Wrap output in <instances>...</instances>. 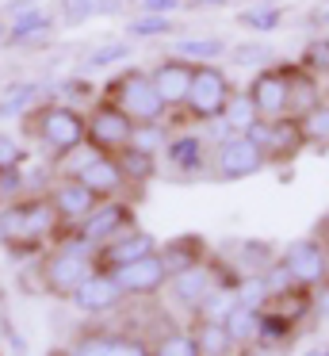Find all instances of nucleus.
<instances>
[{
    "instance_id": "obj_1",
    "label": "nucleus",
    "mask_w": 329,
    "mask_h": 356,
    "mask_svg": "<svg viewBox=\"0 0 329 356\" xmlns=\"http://www.w3.org/2000/svg\"><path fill=\"white\" fill-rule=\"evenodd\" d=\"M31 134L38 138V146L50 149V157H65L73 149L88 146V115L73 104H46L42 111L31 115Z\"/></svg>"
},
{
    "instance_id": "obj_2",
    "label": "nucleus",
    "mask_w": 329,
    "mask_h": 356,
    "mask_svg": "<svg viewBox=\"0 0 329 356\" xmlns=\"http://www.w3.org/2000/svg\"><path fill=\"white\" fill-rule=\"evenodd\" d=\"M104 100H111L115 108H122L134 123H161V119L168 115L165 100L157 96V88H153V81H150V70H134V65L107 81Z\"/></svg>"
},
{
    "instance_id": "obj_3",
    "label": "nucleus",
    "mask_w": 329,
    "mask_h": 356,
    "mask_svg": "<svg viewBox=\"0 0 329 356\" xmlns=\"http://www.w3.org/2000/svg\"><path fill=\"white\" fill-rule=\"evenodd\" d=\"M234 96V81L222 70L218 62H203L195 65V77H191V92L184 100V115L191 123H211V119L226 115V104Z\"/></svg>"
},
{
    "instance_id": "obj_4",
    "label": "nucleus",
    "mask_w": 329,
    "mask_h": 356,
    "mask_svg": "<svg viewBox=\"0 0 329 356\" xmlns=\"http://www.w3.org/2000/svg\"><path fill=\"white\" fill-rule=\"evenodd\" d=\"M268 169V157L260 146H252L245 134H234L222 146L211 149V177L222 184H237V180H249L257 172Z\"/></svg>"
},
{
    "instance_id": "obj_5",
    "label": "nucleus",
    "mask_w": 329,
    "mask_h": 356,
    "mask_svg": "<svg viewBox=\"0 0 329 356\" xmlns=\"http://www.w3.org/2000/svg\"><path fill=\"white\" fill-rule=\"evenodd\" d=\"M38 272H42V291L58 295V299H69V295L96 272V261L73 253V249H65V245H54L50 253H46V261L38 264Z\"/></svg>"
},
{
    "instance_id": "obj_6",
    "label": "nucleus",
    "mask_w": 329,
    "mask_h": 356,
    "mask_svg": "<svg viewBox=\"0 0 329 356\" xmlns=\"http://www.w3.org/2000/svg\"><path fill=\"white\" fill-rule=\"evenodd\" d=\"M249 100L257 104L260 119H280L291 111V65L287 62H272L264 70L252 73L249 81Z\"/></svg>"
},
{
    "instance_id": "obj_7",
    "label": "nucleus",
    "mask_w": 329,
    "mask_h": 356,
    "mask_svg": "<svg viewBox=\"0 0 329 356\" xmlns=\"http://www.w3.org/2000/svg\"><path fill=\"white\" fill-rule=\"evenodd\" d=\"M134 230V203L119 200V195H111V200H99L96 211H92L88 218H81V222L73 226V234H81L88 245H107L111 238H119V234Z\"/></svg>"
},
{
    "instance_id": "obj_8",
    "label": "nucleus",
    "mask_w": 329,
    "mask_h": 356,
    "mask_svg": "<svg viewBox=\"0 0 329 356\" xmlns=\"http://www.w3.org/2000/svg\"><path fill=\"white\" fill-rule=\"evenodd\" d=\"M130 134H134V119L111 100H96V108L88 111V146L96 154H119L130 146Z\"/></svg>"
},
{
    "instance_id": "obj_9",
    "label": "nucleus",
    "mask_w": 329,
    "mask_h": 356,
    "mask_svg": "<svg viewBox=\"0 0 329 356\" xmlns=\"http://www.w3.org/2000/svg\"><path fill=\"white\" fill-rule=\"evenodd\" d=\"M161 157H165V169L172 172V177L180 180H195L207 172V165H211V142L203 138V131H176L172 138L165 142V149H161Z\"/></svg>"
},
{
    "instance_id": "obj_10",
    "label": "nucleus",
    "mask_w": 329,
    "mask_h": 356,
    "mask_svg": "<svg viewBox=\"0 0 329 356\" xmlns=\"http://www.w3.org/2000/svg\"><path fill=\"white\" fill-rule=\"evenodd\" d=\"M280 261L287 264V272L295 276L298 287H321L329 280V245L321 238H303L291 241L287 249L280 253Z\"/></svg>"
},
{
    "instance_id": "obj_11",
    "label": "nucleus",
    "mask_w": 329,
    "mask_h": 356,
    "mask_svg": "<svg viewBox=\"0 0 329 356\" xmlns=\"http://www.w3.org/2000/svg\"><path fill=\"white\" fill-rule=\"evenodd\" d=\"M50 203H54V211L61 215V226H58V234H54V241L61 238V234H69L81 218H88L92 211H96V203H99V195L92 192L88 184H81L77 177H65L58 188L50 192Z\"/></svg>"
},
{
    "instance_id": "obj_12",
    "label": "nucleus",
    "mask_w": 329,
    "mask_h": 356,
    "mask_svg": "<svg viewBox=\"0 0 329 356\" xmlns=\"http://www.w3.org/2000/svg\"><path fill=\"white\" fill-rule=\"evenodd\" d=\"M191 77H195V62H184V58H176V54L161 58L150 70V81H153V88H157V96L165 100L168 111L184 108V100H188V92H191Z\"/></svg>"
},
{
    "instance_id": "obj_13",
    "label": "nucleus",
    "mask_w": 329,
    "mask_h": 356,
    "mask_svg": "<svg viewBox=\"0 0 329 356\" xmlns=\"http://www.w3.org/2000/svg\"><path fill=\"white\" fill-rule=\"evenodd\" d=\"M115 284L127 291V299H145V295H157L161 287H168V268L157 253L142 257V261H130L122 268L111 272Z\"/></svg>"
},
{
    "instance_id": "obj_14",
    "label": "nucleus",
    "mask_w": 329,
    "mask_h": 356,
    "mask_svg": "<svg viewBox=\"0 0 329 356\" xmlns=\"http://www.w3.org/2000/svg\"><path fill=\"white\" fill-rule=\"evenodd\" d=\"M157 245L161 241L153 238L150 230H127V234H119V238H111L107 245H99L96 249V272H115V268H122V264H130V261H142V257H150V253H157Z\"/></svg>"
},
{
    "instance_id": "obj_15",
    "label": "nucleus",
    "mask_w": 329,
    "mask_h": 356,
    "mask_svg": "<svg viewBox=\"0 0 329 356\" xmlns=\"http://www.w3.org/2000/svg\"><path fill=\"white\" fill-rule=\"evenodd\" d=\"M69 302H73V310H81V314H111V310H119L122 302H127V291L115 284L111 272H92V276L69 295Z\"/></svg>"
},
{
    "instance_id": "obj_16",
    "label": "nucleus",
    "mask_w": 329,
    "mask_h": 356,
    "mask_svg": "<svg viewBox=\"0 0 329 356\" xmlns=\"http://www.w3.org/2000/svg\"><path fill=\"white\" fill-rule=\"evenodd\" d=\"M214 287H218V284H214L211 261H203V264H195V268H184V272H176V276H168V295H172V302H176V307H184V310H191V314H195L199 302H203Z\"/></svg>"
},
{
    "instance_id": "obj_17",
    "label": "nucleus",
    "mask_w": 329,
    "mask_h": 356,
    "mask_svg": "<svg viewBox=\"0 0 329 356\" xmlns=\"http://www.w3.org/2000/svg\"><path fill=\"white\" fill-rule=\"evenodd\" d=\"M77 180H81V184H88L99 200H111V195H119L122 188L130 184L115 154H92V161L77 172Z\"/></svg>"
},
{
    "instance_id": "obj_18",
    "label": "nucleus",
    "mask_w": 329,
    "mask_h": 356,
    "mask_svg": "<svg viewBox=\"0 0 329 356\" xmlns=\"http://www.w3.org/2000/svg\"><path fill=\"white\" fill-rule=\"evenodd\" d=\"M303 149H310V146H306V134H303L298 115H280V119H272L268 146H264L268 165H272V161H295Z\"/></svg>"
},
{
    "instance_id": "obj_19",
    "label": "nucleus",
    "mask_w": 329,
    "mask_h": 356,
    "mask_svg": "<svg viewBox=\"0 0 329 356\" xmlns=\"http://www.w3.org/2000/svg\"><path fill=\"white\" fill-rule=\"evenodd\" d=\"M54 27H58V19L46 8H27L8 19V47H42L54 35Z\"/></svg>"
},
{
    "instance_id": "obj_20",
    "label": "nucleus",
    "mask_w": 329,
    "mask_h": 356,
    "mask_svg": "<svg viewBox=\"0 0 329 356\" xmlns=\"http://www.w3.org/2000/svg\"><path fill=\"white\" fill-rule=\"evenodd\" d=\"M157 257L165 261L168 276H176V272H184V268L203 264L207 257H211V245H207V238H199V234H180V238H168L165 245H157Z\"/></svg>"
},
{
    "instance_id": "obj_21",
    "label": "nucleus",
    "mask_w": 329,
    "mask_h": 356,
    "mask_svg": "<svg viewBox=\"0 0 329 356\" xmlns=\"http://www.w3.org/2000/svg\"><path fill=\"white\" fill-rule=\"evenodd\" d=\"M326 100V88H321V77H314L310 70H303V65H291V111L287 115H306L310 108H318V104Z\"/></svg>"
},
{
    "instance_id": "obj_22",
    "label": "nucleus",
    "mask_w": 329,
    "mask_h": 356,
    "mask_svg": "<svg viewBox=\"0 0 329 356\" xmlns=\"http://www.w3.org/2000/svg\"><path fill=\"white\" fill-rule=\"evenodd\" d=\"M230 42L222 39V35H184V39L172 42V54L184 58V62H218V58H226Z\"/></svg>"
},
{
    "instance_id": "obj_23",
    "label": "nucleus",
    "mask_w": 329,
    "mask_h": 356,
    "mask_svg": "<svg viewBox=\"0 0 329 356\" xmlns=\"http://www.w3.org/2000/svg\"><path fill=\"white\" fill-rule=\"evenodd\" d=\"M291 337H295V322H291V318H283L275 307H264V310H260L257 348H268V353H275V348H287Z\"/></svg>"
},
{
    "instance_id": "obj_24",
    "label": "nucleus",
    "mask_w": 329,
    "mask_h": 356,
    "mask_svg": "<svg viewBox=\"0 0 329 356\" xmlns=\"http://www.w3.org/2000/svg\"><path fill=\"white\" fill-rule=\"evenodd\" d=\"M226 58L237 70H264V65L275 62V47L268 39H260V35H252V39H245V42H234V47L226 50Z\"/></svg>"
},
{
    "instance_id": "obj_25",
    "label": "nucleus",
    "mask_w": 329,
    "mask_h": 356,
    "mask_svg": "<svg viewBox=\"0 0 329 356\" xmlns=\"http://www.w3.org/2000/svg\"><path fill=\"white\" fill-rule=\"evenodd\" d=\"M275 261H280V253L272 249V241H237L230 264H234L241 276H249V272H268Z\"/></svg>"
},
{
    "instance_id": "obj_26",
    "label": "nucleus",
    "mask_w": 329,
    "mask_h": 356,
    "mask_svg": "<svg viewBox=\"0 0 329 356\" xmlns=\"http://www.w3.org/2000/svg\"><path fill=\"white\" fill-rule=\"evenodd\" d=\"M222 325H226L230 341H234L237 348H252V345H257V330H260V310L234 302V310L226 314V322H222Z\"/></svg>"
},
{
    "instance_id": "obj_27",
    "label": "nucleus",
    "mask_w": 329,
    "mask_h": 356,
    "mask_svg": "<svg viewBox=\"0 0 329 356\" xmlns=\"http://www.w3.org/2000/svg\"><path fill=\"white\" fill-rule=\"evenodd\" d=\"M237 24L245 27V31H252V35H272V31H280V24H283V8L280 4H272V0H257L252 8H245V12H237Z\"/></svg>"
},
{
    "instance_id": "obj_28",
    "label": "nucleus",
    "mask_w": 329,
    "mask_h": 356,
    "mask_svg": "<svg viewBox=\"0 0 329 356\" xmlns=\"http://www.w3.org/2000/svg\"><path fill=\"white\" fill-rule=\"evenodd\" d=\"M38 92H42L38 81H15V85H8L4 96H0V119L27 115V111L38 104Z\"/></svg>"
},
{
    "instance_id": "obj_29",
    "label": "nucleus",
    "mask_w": 329,
    "mask_h": 356,
    "mask_svg": "<svg viewBox=\"0 0 329 356\" xmlns=\"http://www.w3.org/2000/svg\"><path fill=\"white\" fill-rule=\"evenodd\" d=\"M115 157H119V165H122V172H127L130 184H150V180L157 177V169H161L157 154H145V149H134V146L119 149Z\"/></svg>"
},
{
    "instance_id": "obj_30",
    "label": "nucleus",
    "mask_w": 329,
    "mask_h": 356,
    "mask_svg": "<svg viewBox=\"0 0 329 356\" xmlns=\"http://www.w3.org/2000/svg\"><path fill=\"white\" fill-rule=\"evenodd\" d=\"M130 54H134V42L130 39H107L84 54V70H111L119 62H130Z\"/></svg>"
},
{
    "instance_id": "obj_31",
    "label": "nucleus",
    "mask_w": 329,
    "mask_h": 356,
    "mask_svg": "<svg viewBox=\"0 0 329 356\" xmlns=\"http://www.w3.org/2000/svg\"><path fill=\"white\" fill-rule=\"evenodd\" d=\"M195 341H199V348H203V356H234V341H230V333H226V325L222 322H199L195 318Z\"/></svg>"
},
{
    "instance_id": "obj_32",
    "label": "nucleus",
    "mask_w": 329,
    "mask_h": 356,
    "mask_svg": "<svg viewBox=\"0 0 329 356\" xmlns=\"http://www.w3.org/2000/svg\"><path fill=\"white\" fill-rule=\"evenodd\" d=\"M172 31H176V19H172V16H145V12H138V16L127 24V39H130V42L168 39Z\"/></svg>"
},
{
    "instance_id": "obj_33",
    "label": "nucleus",
    "mask_w": 329,
    "mask_h": 356,
    "mask_svg": "<svg viewBox=\"0 0 329 356\" xmlns=\"http://www.w3.org/2000/svg\"><path fill=\"white\" fill-rule=\"evenodd\" d=\"M310 149H329V100H321L318 108H310L306 115H298Z\"/></svg>"
},
{
    "instance_id": "obj_34",
    "label": "nucleus",
    "mask_w": 329,
    "mask_h": 356,
    "mask_svg": "<svg viewBox=\"0 0 329 356\" xmlns=\"http://www.w3.org/2000/svg\"><path fill=\"white\" fill-rule=\"evenodd\" d=\"M234 302H241V307H257V310H264L268 302H272V291H268L264 272H249V276H241V284L234 287Z\"/></svg>"
},
{
    "instance_id": "obj_35",
    "label": "nucleus",
    "mask_w": 329,
    "mask_h": 356,
    "mask_svg": "<svg viewBox=\"0 0 329 356\" xmlns=\"http://www.w3.org/2000/svg\"><path fill=\"white\" fill-rule=\"evenodd\" d=\"M153 356H203V348H199L195 333L168 330V333H161V341L153 345Z\"/></svg>"
},
{
    "instance_id": "obj_36",
    "label": "nucleus",
    "mask_w": 329,
    "mask_h": 356,
    "mask_svg": "<svg viewBox=\"0 0 329 356\" xmlns=\"http://www.w3.org/2000/svg\"><path fill=\"white\" fill-rule=\"evenodd\" d=\"M168 138H172V131H168V123H165V119H161V123H134V134H130V146L161 157V149H165V142H168Z\"/></svg>"
},
{
    "instance_id": "obj_37",
    "label": "nucleus",
    "mask_w": 329,
    "mask_h": 356,
    "mask_svg": "<svg viewBox=\"0 0 329 356\" xmlns=\"http://www.w3.org/2000/svg\"><path fill=\"white\" fill-rule=\"evenodd\" d=\"M303 70H310L314 77H329V35H314L303 47V58H298Z\"/></svg>"
},
{
    "instance_id": "obj_38",
    "label": "nucleus",
    "mask_w": 329,
    "mask_h": 356,
    "mask_svg": "<svg viewBox=\"0 0 329 356\" xmlns=\"http://www.w3.org/2000/svg\"><path fill=\"white\" fill-rule=\"evenodd\" d=\"M230 310H234V291H226V287H214V291L207 295L203 302H199L195 318H199V322H226Z\"/></svg>"
},
{
    "instance_id": "obj_39",
    "label": "nucleus",
    "mask_w": 329,
    "mask_h": 356,
    "mask_svg": "<svg viewBox=\"0 0 329 356\" xmlns=\"http://www.w3.org/2000/svg\"><path fill=\"white\" fill-rule=\"evenodd\" d=\"M222 119H226V123H234L237 131H245V127L257 123L260 115H257V104L249 100V92H234V96H230V104H226V115H222Z\"/></svg>"
},
{
    "instance_id": "obj_40",
    "label": "nucleus",
    "mask_w": 329,
    "mask_h": 356,
    "mask_svg": "<svg viewBox=\"0 0 329 356\" xmlns=\"http://www.w3.org/2000/svg\"><path fill=\"white\" fill-rule=\"evenodd\" d=\"M23 188H27V172H23V165H4L0 169V207L12 200H19Z\"/></svg>"
},
{
    "instance_id": "obj_41",
    "label": "nucleus",
    "mask_w": 329,
    "mask_h": 356,
    "mask_svg": "<svg viewBox=\"0 0 329 356\" xmlns=\"http://www.w3.org/2000/svg\"><path fill=\"white\" fill-rule=\"evenodd\" d=\"M107 345H111V330H99V333L81 337L77 345H69L65 356H107Z\"/></svg>"
},
{
    "instance_id": "obj_42",
    "label": "nucleus",
    "mask_w": 329,
    "mask_h": 356,
    "mask_svg": "<svg viewBox=\"0 0 329 356\" xmlns=\"http://www.w3.org/2000/svg\"><path fill=\"white\" fill-rule=\"evenodd\" d=\"M107 356H153V348L145 345L142 337H127V333H115V330H111Z\"/></svg>"
},
{
    "instance_id": "obj_43",
    "label": "nucleus",
    "mask_w": 329,
    "mask_h": 356,
    "mask_svg": "<svg viewBox=\"0 0 329 356\" xmlns=\"http://www.w3.org/2000/svg\"><path fill=\"white\" fill-rule=\"evenodd\" d=\"M96 16V0H61V24L81 27Z\"/></svg>"
},
{
    "instance_id": "obj_44",
    "label": "nucleus",
    "mask_w": 329,
    "mask_h": 356,
    "mask_svg": "<svg viewBox=\"0 0 329 356\" xmlns=\"http://www.w3.org/2000/svg\"><path fill=\"white\" fill-rule=\"evenodd\" d=\"M264 280H268V291H272V299H275V295H283V291H291V287H298L295 276L287 272V264H283V261H275L272 268L264 272Z\"/></svg>"
},
{
    "instance_id": "obj_45",
    "label": "nucleus",
    "mask_w": 329,
    "mask_h": 356,
    "mask_svg": "<svg viewBox=\"0 0 329 356\" xmlns=\"http://www.w3.org/2000/svg\"><path fill=\"white\" fill-rule=\"evenodd\" d=\"M234 134H241V131H237L234 123H226V119H211V123H203V138L211 142V149L222 146L226 138H234Z\"/></svg>"
},
{
    "instance_id": "obj_46",
    "label": "nucleus",
    "mask_w": 329,
    "mask_h": 356,
    "mask_svg": "<svg viewBox=\"0 0 329 356\" xmlns=\"http://www.w3.org/2000/svg\"><path fill=\"white\" fill-rule=\"evenodd\" d=\"M23 157L27 154H23L19 142H15L8 131H0V169H4V165H23Z\"/></svg>"
},
{
    "instance_id": "obj_47",
    "label": "nucleus",
    "mask_w": 329,
    "mask_h": 356,
    "mask_svg": "<svg viewBox=\"0 0 329 356\" xmlns=\"http://www.w3.org/2000/svg\"><path fill=\"white\" fill-rule=\"evenodd\" d=\"M138 12H145V16H176L180 0H138Z\"/></svg>"
},
{
    "instance_id": "obj_48",
    "label": "nucleus",
    "mask_w": 329,
    "mask_h": 356,
    "mask_svg": "<svg viewBox=\"0 0 329 356\" xmlns=\"http://www.w3.org/2000/svg\"><path fill=\"white\" fill-rule=\"evenodd\" d=\"M314 314L318 318H329V280L321 287H314Z\"/></svg>"
},
{
    "instance_id": "obj_49",
    "label": "nucleus",
    "mask_w": 329,
    "mask_h": 356,
    "mask_svg": "<svg viewBox=\"0 0 329 356\" xmlns=\"http://www.w3.org/2000/svg\"><path fill=\"white\" fill-rule=\"evenodd\" d=\"M310 24L318 27V31H329V0H326V4H318V8L310 12Z\"/></svg>"
},
{
    "instance_id": "obj_50",
    "label": "nucleus",
    "mask_w": 329,
    "mask_h": 356,
    "mask_svg": "<svg viewBox=\"0 0 329 356\" xmlns=\"http://www.w3.org/2000/svg\"><path fill=\"white\" fill-rule=\"evenodd\" d=\"M122 0H96V16H119Z\"/></svg>"
},
{
    "instance_id": "obj_51",
    "label": "nucleus",
    "mask_w": 329,
    "mask_h": 356,
    "mask_svg": "<svg viewBox=\"0 0 329 356\" xmlns=\"http://www.w3.org/2000/svg\"><path fill=\"white\" fill-rule=\"evenodd\" d=\"M303 356H329V341H326V345H314V348H306Z\"/></svg>"
},
{
    "instance_id": "obj_52",
    "label": "nucleus",
    "mask_w": 329,
    "mask_h": 356,
    "mask_svg": "<svg viewBox=\"0 0 329 356\" xmlns=\"http://www.w3.org/2000/svg\"><path fill=\"white\" fill-rule=\"evenodd\" d=\"M222 4H230V0H195V8H222Z\"/></svg>"
},
{
    "instance_id": "obj_53",
    "label": "nucleus",
    "mask_w": 329,
    "mask_h": 356,
    "mask_svg": "<svg viewBox=\"0 0 329 356\" xmlns=\"http://www.w3.org/2000/svg\"><path fill=\"white\" fill-rule=\"evenodd\" d=\"M0 47H8V19L0 16Z\"/></svg>"
},
{
    "instance_id": "obj_54",
    "label": "nucleus",
    "mask_w": 329,
    "mask_h": 356,
    "mask_svg": "<svg viewBox=\"0 0 329 356\" xmlns=\"http://www.w3.org/2000/svg\"><path fill=\"white\" fill-rule=\"evenodd\" d=\"M318 238H321V241H326V245H329V215H326V222H321V230H318Z\"/></svg>"
},
{
    "instance_id": "obj_55",
    "label": "nucleus",
    "mask_w": 329,
    "mask_h": 356,
    "mask_svg": "<svg viewBox=\"0 0 329 356\" xmlns=\"http://www.w3.org/2000/svg\"><path fill=\"white\" fill-rule=\"evenodd\" d=\"M326 100H329V88H326Z\"/></svg>"
}]
</instances>
